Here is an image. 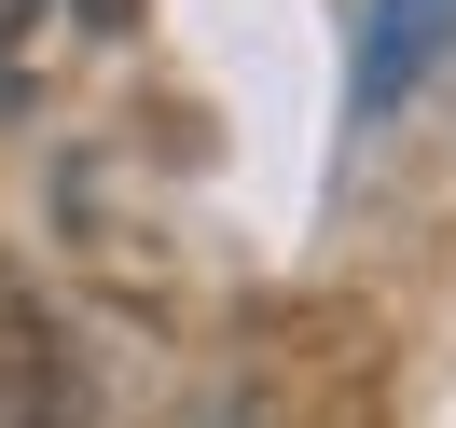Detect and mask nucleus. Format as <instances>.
I'll return each instance as SVG.
<instances>
[{
    "label": "nucleus",
    "mask_w": 456,
    "mask_h": 428,
    "mask_svg": "<svg viewBox=\"0 0 456 428\" xmlns=\"http://www.w3.org/2000/svg\"><path fill=\"white\" fill-rule=\"evenodd\" d=\"M0 428H84V359L14 277H0Z\"/></svg>",
    "instance_id": "f257e3e1"
},
{
    "label": "nucleus",
    "mask_w": 456,
    "mask_h": 428,
    "mask_svg": "<svg viewBox=\"0 0 456 428\" xmlns=\"http://www.w3.org/2000/svg\"><path fill=\"white\" fill-rule=\"evenodd\" d=\"M443 56H456V0H373V28H360V111H401Z\"/></svg>",
    "instance_id": "f03ea898"
}]
</instances>
